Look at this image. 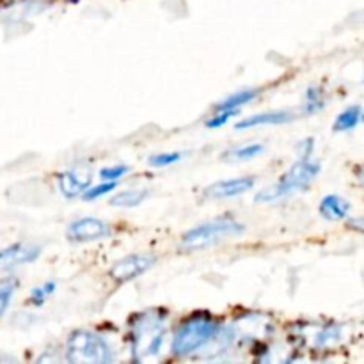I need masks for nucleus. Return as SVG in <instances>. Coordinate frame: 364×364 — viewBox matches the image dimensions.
<instances>
[{
  "label": "nucleus",
  "mask_w": 364,
  "mask_h": 364,
  "mask_svg": "<svg viewBox=\"0 0 364 364\" xmlns=\"http://www.w3.org/2000/svg\"><path fill=\"white\" fill-rule=\"evenodd\" d=\"M171 352L167 313L146 309L130 323V358L134 364H162Z\"/></svg>",
  "instance_id": "obj_1"
},
{
  "label": "nucleus",
  "mask_w": 364,
  "mask_h": 364,
  "mask_svg": "<svg viewBox=\"0 0 364 364\" xmlns=\"http://www.w3.org/2000/svg\"><path fill=\"white\" fill-rule=\"evenodd\" d=\"M223 323L210 313H194L185 318L171 338V354L174 358H192L208 350L219 336Z\"/></svg>",
  "instance_id": "obj_2"
},
{
  "label": "nucleus",
  "mask_w": 364,
  "mask_h": 364,
  "mask_svg": "<svg viewBox=\"0 0 364 364\" xmlns=\"http://www.w3.org/2000/svg\"><path fill=\"white\" fill-rule=\"evenodd\" d=\"M64 359L66 364H114L116 352L103 334L78 329L68 336Z\"/></svg>",
  "instance_id": "obj_3"
},
{
  "label": "nucleus",
  "mask_w": 364,
  "mask_h": 364,
  "mask_svg": "<svg viewBox=\"0 0 364 364\" xmlns=\"http://www.w3.org/2000/svg\"><path fill=\"white\" fill-rule=\"evenodd\" d=\"M320 164L315 160H297L284 174H281L279 180L272 187L263 188L255 198L256 203H274L277 199L290 198V196L304 192L311 187L315 178L320 174Z\"/></svg>",
  "instance_id": "obj_4"
},
{
  "label": "nucleus",
  "mask_w": 364,
  "mask_h": 364,
  "mask_svg": "<svg viewBox=\"0 0 364 364\" xmlns=\"http://www.w3.org/2000/svg\"><path fill=\"white\" fill-rule=\"evenodd\" d=\"M242 233H244V224L231 217H220V219L208 220V223H203L188 230L181 237V244L185 249L196 251V249H205L230 240V238L240 237Z\"/></svg>",
  "instance_id": "obj_5"
},
{
  "label": "nucleus",
  "mask_w": 364,
  "mask_h": 364,
  "mask_svg": "<svg viewBox=\"0 0 364 364\" xmlns=\"http://www.w3.org/2000/svg\"><path fill=\"white\" fill-rule=\"evenodd\" d=\"M156 263V258L151 255H130L117 259L109 269V277L114 283H130L139 276L148 272Z\"/></svg>",
  "instance_id": "obj_6"
},
{
  "label": "nucleus",
  "mask_w": 364,
  "mask_h": 364,
  "mask_svg": "<svg viewBox=\"0 0 364 364\" xmlns=\"http://www.w3.org/2000/svg\"><path fill=\"white\" fill-rule=\"evenodd\" d=\"M68 238L77 244L105 240L110 235V226L98 217H80L68 226Z\"/></svg>",
  "instance_id": "obj_7"
},
{
  "label": "nucleus",
  "mask_w": 364,
  "mask_h": 364,
  "mask_svg": "<svg viewBox=\"0 0 364 364\" xmlns=\"http://www.w3.org/2000/svg\"><path fill=\"white\" fill-rule=\"evenodd\" d=\"M57 185L66 199L82 198L92 185V169L89 166L70 167L57 176Z\"/></svg>",
  "instance_id": "obj_8"
},
{
  "label": "nucleus",
  "mask_w": 364,
  "mask_h": 364,
  "mask_svg": "<svg viewBox=\"0 0 364 364\" xmlns=\"http://www.w3.org/2000/svg\"><path fill=\"white\" fill-rule=\"evenodd\" d=\"M313 352H331L340 347L345 340L343 326L340 323H322L311 333V336H301Z\"/></svg>",
  "instance_id": "obj_9"
},
{
  "label": "nucleus",
  "mask_w": 364,
  "mask_h": 364,
  "mask_svg": "<svg viewBox=\"0 0 364 364\" xmlns=\"http://www.w3.org/2000/svg\"><path fill=\"white\" fill-rule=\"evenodd\" d=\"M255 176H238L230 178V180H220L208 185L205 188V196L210 199H233L251 191L255 187Z\"/></svg>",
  "instance_id": "obj_10"
},
{
  "label": "nucleus",
  "mask_w": 364,
  "mask_h": 364,
  "mask_svg": "<svg viewBox=\"0 0 364 364\" xmlns=\"http://www.w3.org/2000/svg\"><path fill=\"white\" fill-rule=\"evenodd\" d=\"M295 119V114L291 110H265V112L252 114V116L244 117L235 124V130H251L258 127H279V124H288Z\"/></svg>",
  "instance_id": "obj_11"
},
{
  "label": "nucleus",
  "mask_w": 364,
  "mask_h": 364,
  "mask_svg": "<svg viewBox=\"0 0 364 364\" xmlns=\"http://www.w3.org/2000/svg\"><path fill=\"white\" fill-rule=\"evenodd\" d=\"M352 205L340 194H329L320 201L318 213L329 223H341L350 217Z\"/></svg>",
  "instance_id": "obj_12"
},
{
  "label": "nucleus",
  "mask_w": 364,
  "mask_h": 364,
  "mask_svg": "<svg viewBox=\"0 0 364 364\" xmlns=\"http://www.w3.org/2000/svg\"><path fill=\"white\" fill-rule=\"evenodd\" d=\"M2 255V263L7 267H18L27 265V263L36 262L41 255V249L38 245L31 244H14L7 247L6 251L0 252Z\"/></svg>",
  "instance_id": "obj_13"
},
{
  "label": "nucleus",
  "mask_w": 364,
  "mask_h": 364,
  "mask_svg": "<svg viewBox=\"0 0 364 364\" xmlns=\"http://www.w3.org/2000/svg\"><path fill=\"white\" fill-rule=\"evenodd\" d=\"M363 123V107L361 105H350L345 110H341L336 116L333 123V130L345 134V132H350L354 128H358Z\"/></svg>",
  "instance_id": "obj_14"
},
{
  "label": "nucleus",
  "mask_w": 364,
  "mask_h": 364,
  "mask_svg": "<svg viewBox=\"0 0 364 364\" xmlns=\"http://www.w3.org/2000/svg\"><path fill=\"white\" fill-rule=\"evenodd\" d=\"M149 194L151 192L146 191V188H128V191L114 194L110 198V205L116 206V208H137L149 198Z\"/></svg>",
  "instance_id": "obj_15"
},
{
  "label": "nucleus",
  "mask_w": 364,
  "mask_h": 364,
  "mask_svg": "<svg viewBox=\"0 0 364 364\" xmlns=\"http://www.w3.org/2000/svg\"><path fill=\"white\" fill-rule=\"evenodd\" d=\"M258 95H259L258 89H242V91H237L233 92V95L220 100V102L215 105V110H240L242 107L255 102V100L258 98Z\"/></svg>",
  "instance_id": "obj_16"
},
{
  "label": "nucleus",
  "mask_w": 364,
  "mask_h": 364,
  "mask_svg": "<svg viewBox=\"0 0 364 364\" xmlns=\"http://www.w3.org/2000/svg\"><path fill=\"white\" fill-rule=\"evenodd\" d=\"M263 153H265V146L259 144V142H251V144L228 149L223 155V159L228 160V162H247V160L256 159V156L263 155Z\"/></svg>",
  "instance_id": "obj_17"
},
{
  "label": "nucleus",
  "mask_w": 364,
  "mask_h": 364,
  "mask_svg": "<svg viewBox=\"0 0 364 364\" xmlns=\"http://www.w3.org/2000/svg\"><path fill=\"white\" fill-rule=\"evenodd\" d=\"M327 98L326 92L320 85H309L304 92V100H302V112L304 114H318L320 110L326 107Z\"/></svg>",
  "instance_id": "obj_18"
},
{
  "label": "nucleus",
  "mask_w": 364,
  "mask_h": 364,
  "mask_svg": "<svg viewBox=\"0 0 364 364\" xmlns=\"http://www.w3.org/2000/svg\"><path fill=\"white\" fill-rule=\"evenodd\" d=\"M55 290H57L55 281H46V283L32 288L31 295H28V302H31L32 306H38L39 308V306L45 304V302L48 301L53 294H55Z\"/></svg>",
  "instance_id": "obj_19"
},
{
  "label": "nucleus",
  "mask_w": 364,
  "mask_h": 364,
  "mask_svg": "<svg viewBox=\"0 0 364 364\" xmlns=\"http://www.w3.org/2000/svg\"><path fill=\"white\" fill-rule=\"evenodd\" d=\"M18 290V281L13 277H7V279H0V318L6 315V311L9 309L11 301L14 297V291Z\"/></svg>",
  "instance_id": "obj_20"
},
{
  "label": "nucleus",
  "mask_w": 364,
  "mask_h": 364,
  "mask_svg": "<svg viewBox=\"0 0 364 364\" xmlns=\"http://www.w3.org/2000/svg\"><path fill=\"white\" fill-rule=\"evenodd\" d=\"M185 156L183 151H166V153H156L148 159V164L155 169H164V167H171L174 164L181 162V159Z\"/></svg>",
  "instance_id": "obj_21"
},
{
  "label": "nucleus",
  "mask_w": 364,
  "mask_h": 364,
  "mask_svg": "<svg viewBox=\"0 0 364 364\" xmlns=\"http://www.w3.org/2000/svg\"><path fill=\"white\" fill-rule=\"evenodd\" d=\"M117 183H119V181H103L102 180L100 183L91 185V187L84 192L82 199H84V201H96V199L103 198V196L112 194V192L117 188Z\"/></svg>",
  "instance_id": "obj_22"
},
{
  "label": "nucleus",
  "mask_w": 364,
  "mask_h": 364,
  "mask_svg": "<svg viewBox=\"0 0 364 364\" xmlns=\"http://www.w3.org/2000/svg\"><path fill=\"white\" fill-rule=\"evenodd\" d=\"M130 173V167L124 166V164H117V166H107L100 171V178L103 181H119L121 178H124Z\"/></svg>",
  "instance_id": "obj_23"
},
{
  "label": "nucleus",
  "mask_w": 364,
  "mask_h": 364,
  "mask_svg": "<svg viewBox=\"0 0 364 364\" xmlns=\"http://www.w3.org/2000/svg\"><path fill=\"white\" fill-rule=\"evenodd\" d=\"M240 110H215L210 119H206V128H220L230 123L235 116H238Z\"/></svg>",
  "instance_id": "obj_24"
},
{
  "label": "nucleus",
  "mask_w": 364,
  "mask_h": 364,
  "mask_svg": "<svg viewBox=\"0 0 364 364\" xmlns=\"http://www.w3.org/2000/svg\"><path fill=\"white\" fill-rule=\"evenodd\" d=\"M290 355L291 354H284L281 355V358H276V348H267V350L256 359L255 364H284Z\"/></svg>",
  "instance_id": "obj_25"
},
{
  "label": "nucleus",
  "mask_w": 364,
  "mask_h": 364,
  "mask_svg": "<svg viewBox=\"0 0 364 364\" xmlns=\"http://www.w3.org/2000/svg\"><path fill=\"white\" fill-rule=\"evenodd\" d=\"M313 151H315V139L311 137L302 139V141L297 144L299 160H311Z\"/></svg>",
  "instance_id": "obj_26"
},
{
  "label": "nucleus",
  "mask_w": 364,
  "mask_h": 364,
  "mask_svg": "<svg viewBox=\"0 0 364 364\" xmlns=\"http://www.w3.org/2000/svg\"><path fill=\"white\" fill-rule=\"evenodd\" d=\"M284 364H326V361H320L318 358H309L304 354H291Z\"/></svg>",
  "instance_id": "obj_27"
},
{
  "label": "nucleus",
  "mask_w": 364,
  "mask_h": 364,
  "mask_svg": "<svg viewBox=\"0 0 364 364\" xmlns=\"http://www.w3.org/2000/svg\"><path fill=\"white\" fill-rule=\"evenodd\" d=\"M36 364H66V359H63L55 352H43Z\"/></svg>",
  "instance_id": "obj_28"
},
{
  "label": "nucleus",
  "mask_w": 364,
  "mask_h": 364,
  "mask_svg": "<svg viewBox=\"0 0 364 364\" xmlns=\"http://www.w3.org/2000/svg\"><path fill=\"white\" fill-rule=\"evenodd\" d=\"M355 178H358L359 185L364 187V164H363V166H359L358 169H355Z\"/></svg>",
  "instance_id": "obj_29"
},
{
  "label": "nucleus",
  "mask_w": 364,
  "mask_h": 364,
  "mask_svg": "<svg viewBox=\"0 0 364 364\" xmlns=\"http://www.w3.org/2000/svg\"><path fill=\"white\" fill-rule=\"evenodd\" d=\"M363 123H364V109H363Z\"/></svg>",
  "instance_id": "obj_30"
},
{
  "label": "nucleus",
  "mask_w": 364,
  "mask_h": 364,
  "mask_svg": "<svg viewBox=\"0 0 364 364\" xmlns=\"http://www.w3.org/2000/svg\"><path fill=\"white\" fill-rule=\"evenodd\" d=\"M0 263H2V255H0Z\"/></svg>",
  "instance_id": "obj_31"
}]
</instances>
